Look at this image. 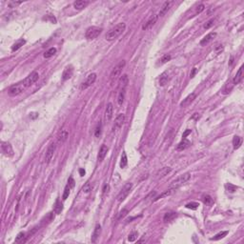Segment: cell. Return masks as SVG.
I'll list each match as a JSON object with an SVG mask.
<instances>
[{"mask_svg": "<svg viewBox=\"0 0 244 244\" xmlns=\"http://www.w3.org/2000/svg\"><path fill=\"white\" fill-rule=\"evenodd\" d=\"M55 150H56V144L55 142H52L49 145V147H48L46 155H45V163H46V164H49V163L52 161Z\"/></svg>", "mask_w": 244, "mask_h": 244, "instance_id": "cell-9", "label": "cell"}, {"mask_svg": "<svg viewBox=\"0 0 244 244\" xmlns=\"http://www.w3.org/2000/svg\"><path fill=\"white\" fill-rule=\"evenodd\" d=\"M69 137V131L67 129H62L57 135V143L58 144H63Z\"/></svg>", "mask_w": 244, "mask_h": 244, "instance_id": "cell-12", "label": "cell"}, {"mask_svg": "<svg viewBox=\"0 0 244 244\" xmlns=\"http://www.w3.org/2000/svg\"><path fill=\"white\" fill-rule=\"evenodd\" d=\"M74 74V69L72 66H67L65 70H64L63 74H62V79L63 80H68L73 76Z\"/></svg>", "mask_w": 244, "mask_h": 244, "instance_id": "cell-17", "label": "cell"}, {"mask_svg": "<svg viewBox=\"0 0 244 244\" xmlns=\"http://www.w3.org/2000/svg\"><path fill=\"white\" fill-rule=\"evenodd\" d=\"M198 206H199V204H198L197 202H191V203L186 204V208L191 209V210H197Z\"/></svg>", "mask_w": 244, "mask_h": 244, "instance_id": "cell-41", "label": "cell"}, {"mask_svg": "<svg viewBox=\"0 0 244 244\" xmlns=\"http://www.w3.org/2000/svg\"><path fill=\"white\" fill-rule=\"evenodd\" d=\"M109 151V148L107 147L106 145H102L101 146L100 150H99V153H98V155H97V159L99 162L103 161V159H105V157L107 155V153Z\"/></svg>", "mask_w": 244, "mask_h": 244, "instance_id": "cell-18", "label": "cell"}, {"mask_svg": "<svg viewBox=\"0 0 244 244\" xmlns=\"http://www.w3.org/2000/svg\"><path fill=\"white\" fill-rule=\"evenodd\" d=\"M1 150H2V153H3L5 155H7V157H12L13 155V149L9 142L2 141Z\"/></svg>", "mask_w": 244, "mask_h": 244, "instance_id": "cell-10", "label": "cell"}, {"mask_svg": "<svg viewBox=\"0 0 244 244\" xmlns=\"http://www.w3.org/2000/svg\"><path fill=\"white\" fill-rule=\"evenodd\" d=\"M202 199H203V202H204V204H206V205H212V204H213V202H214L213 198H212L210 195H203Z\"/></svg>", "mask_w": 244, "mask_h": 244, "instance_id": "cell-36", "label": "cell"}, {"mask_svg": "<svg viewBox=\"0 0 244 244\" xmlns=\"http://www.w3.org/2000/svg\"><path fill=\"white\" fill-rule=\"evenodd\" d=\"M137 235H138L137 232H133V233H131V234L129 235V237H128V240L131 241V242H134V241L136 240V238H137Z\"/></svg>", "mask_w": 244, "mask_h": 244, "instance_id": "cell-40", "label": "cell"}, {"mask_svg": "<svg viewBox=\"0 0 244 244\" xmlns=\"http://www.w3.org/2000/svg\"><path fill=\"white\" fill-rule=\"evenodd\" d=\"M92 188H93L92 184H91L90 182L88 181V182H86V184L84 185V187L82 188V191H83V193H85V194H88V193H90L91 191H92Z\"/></svg>", "mask_w": 244, "mask_h": 244, "instance_id": "cell-37", "label": "cell"}, {"mask_svg": "<svg viewBox=\"0 0 244 244\" xmlns=\"http://www.w3.org/2000/svg\"><path fill=\"white\" fill-rule=\"evenodd\" d=\"M109 190H110V186H109L108 184H106L105 186H104V188H103V194H106V193H108Z\"/></svg>", "mask_w": 244, "mask_h": 244, "instance_id": "cell-51", "label": "cell"}, {"mask_svg": "<svg viewBox=\"0 0 244 244\" xmlns=\"http://www.w3.org/2000/svg\"><path fill=\"white\" fill-rule=\"evenodd\" d=\"M125 65H126L125 60L120 61V62L112 70L111 74H110V78H111L112 80H114V79H116L118 76H120V74H121V73H122V70L124 69Z\"/></svg>", "mask_w": 244, "mask_h": 244, "instance_id": "cell-4", "label": "cell"}, {"mask_svg": "<svg viewBox=\"0 0 244 244\" xmlns=\"http://www.w3.org/2000/svg\"><path fill=\"white\" fill-rule=\"evenodd\" d=\"M226 188H227L228 190H229V192L233 193V192H235V190L237 189V186H235V185L231 184V183H228V184L226 185Z\"/></svg>", "mask_w": 244, "mask_h": 244, "instance_id": "cell-44", "label": "cell"}, {"mask_svg": "<svg viewBox=\"0 0 244 244\" xmlns=\"http://www.w3.org/2000/svg\"><path fill=\"white\" fill-rule=\"evenodd\" d=\"M71 187L69 186V185H66V187H65V190H64V193H63V197H62V198H63V200H66L67 198L69 197V195H70V191H71Z\"/></svg>", "mask_w": 244, "mask_h": 244, "instance_id": "cell-39", "label": "cell"}, {"mask_svg": "<svg viewBox=\"0 0 244 244\" xmlns=\"http://www.w3.org/2000/svg\"><path fill=\"white\" fill-rule=\"evenodd\" d=\"M242 79H243V66H241L237 72V74L234 77V79H233V83H234V85L239 84L242 81Z\"/></svg>", "mask_w": 244, "mask_h": 244, "instance_id": "cell-16", "label": "cell"}, {"mask_svg": "<svg viewBox=\"0 0 244 244\" xmlns=\"http://www.w3.org/2000/svg\"><path fill=\"white\" fill-rule=\"evenodd\" d=\"M112 114H114V106L110 102L108 103V105L106 107V112H105V118L107 121H110V120L112 119Z\"/></svg>", "mask_w": 244, "mask_h": 244, "instance_id": "cell-19", "label": "cell"}, {"mask_svg": "<svg viewBox=\"0 0 244 244\" xmlns=\"http://www.w3.org/2000/svg\"><path fill=\"white\" fill-rule=\"evenodd\" d=\"M25 86H24L23 82L18 83V84L12 85L10 87L9 91H8V93H9L10 96H16L18 95H20L21 93L25 91Z\"/></svg>", "mask_w": 244, "mask_h": 244, "instance_id": "cell-5", "label": "cell"}, {"mask_svg": "<svg viewBox=\"0 0 244 244\" xmlns=\"http://www.w3.org/2000/svg\"><path fill=\"white\" fill-rule=\"evenodd\" d=\"M126 30V24L125 23H119L112 28L111 30L107 32L105 38L108 41H114V39H116L117 37L120 36L121 34L124 33Z\"/></svg>", "mask_w": 244, "mask_h": 244, "instance_id": "cell-1", "label": "cell"}, {"mask_svg": "<svg viewBox=\"0 0 244 244\" xmlns=\"http://www.w3.org/2000/svg\"><path fill=\"white\" fill-rule=\"evenodd\" d=\"M125 89H121L120 92L118 93V96H117V103H118L119 106H121L123 103H124V100H125Z\"/></svg>", "mask_w": 244, "mask_h": 244, "instance_id": "cell-26", "label": "cell"}, {"mask_svg": "<svg viewBox=\"0 0 244 244\" xmlns=\"http://www.w3.org/2000/svg\"><path fill=\"white\" fill-rule=\"evenodd\" d=\"M96 77H97L96 74H95V73L90 74L89 76L86 77V79L84 80V81L81 83V85H80V90L83 91V90H86V89H88L89 87H91V86H92L93 83L95 82Z\"/></svg>", "mask_w": 244, "mask_h": 244, "instance_id": "cell-6", "label": "cell"}, {"mask_svg": "<svg viewBox=\"0 0 244 244\" xmlns=\"http://www.w3.org/2000/svg\"><path fill=\"white\" fill-rule=\"evenodd\" d=\"M170 60H171V55H163L162 58L160 59V61H161V64H164V63L168 62V61H170Z\"/></svg>", "mask_w": 244, "mask_h": 244, "instance_id": "cell-45", "label": "cell"}, {"mask_svg": "<svg viewBox=\"0 0 244 244\" xmlns=\"http://www.w3.org/2000/svg\"><path fill=\"white\" fill-rule=\"evenodd\" d=\"M53 210H55V213L57 214H59L61 213V211L63 210V205H62V203L60 202L59 199H56L55 207H53Z\"/></svg>", "mask_w": 244, "mask_h": 244, "instance_id": "cell-29", "label": "cell"}, {"mask_svg": "<svg viewBox=\"0 0 244 244\" xmlns=\"http://www.w3.org/2000/svg\"><path fill=\"white\" fill-rule=\"evenodd\" d=\"M190 178H191V175H190L189 173L183 174V175H181L179 178H176V180H174L173 182H172L171 185H170V189H173L176 191V189H178L180 186H182L183 184L186 183V182L190 179Z\"/></svg>", "mask_w": 244, "mask_h": 244, "instance_id": "cell-2", "label": "cell"}, {"mask_svg": "<svg viewBox=\"0 0 244 244\" xmlns=\"http://www.w3.org/2000/svg\"><path fill=\"white\" fill-rule=\"evenodd\" d=\"M101 128H102V124H101V122L99 121V123L96 125L95 130V135L96 136V137H99V136H100V135H101Z\"/></svg>", "mask_w": 244, "mask_h": 244, "instance_id": "cell-38", "label": "cell"}, {"mask_svg": "<svg viewBox=\"0 0 244 244\" xmlns=\"http://www.w3.org/2000/svg\"><path fill=\"white\" fill-rule=\"evenodd\" d=\"M128 164V159L127 155H126V153H123L122 157H121V161H120V167L121 168H125Z\"/></svg>", "mask_w": 244, "mask_h": 244, "instance_id": "cell-35", "label": "cell"}, {"mask_svg": "<svg viewBox=\"0 0 244 244\" xmlns=\"http://www.w3.org/2000/svg\"><path fill=\"white\" fill-rule=\"evenodd\" d=\"M128 82H129L128 76L127 74H123V76H121V78L119 79V84L122 87V89H125L126 86H127V84H128Z\"/></svg>", "mask_w": 244, "mask_h": 244, "instance_id": "cell-32", "label": "cell"}, {"mask_svg": "<svg viewBox=\"0 0 244 244\" xmlns=\"http://www.w3.org/2000/svg\"><path fill=\"white\" fill-rule=\"evenodd\" d=\"M174 191H175V190H173V189L167 190V191H165L164 193H162L161 195H159V197H155V199H154V201H157V200H159V199H161V198H164V197H169V195H171L172 194H173Z\"/></svg>", "mask_w": 244, "mask_h": 244, "instance_id": "cell-28", "label": "cell"}, {"mask_svg": "<svg viewBox=\"0 0 244 244\" xmlns=\"http://www.w3.org/2000/svg\"><path fill=\"white\" fill-rule=\"evenodd\" d=\"M74 183H76V182H74V179L73 178H70L69 180H68V184H67V185H69V186L71 187V188H74Z\"/></svg>", "mask_w": 244, "mask_h": 244, "instance_id": "cell-47", "label": "cell"}, {"mask_svg": "<svg viewBox=\"0 0 244 244\" xmlns=\"http://www.w3.org/2000/svg\"><path fill=\"white\" fill-rule=\"evenodd\" d=\"M89 5V1H85V0H78V1L74 2V7L76 10H83Z\"/></svg>", "mask_w": 244, "mask_h": 244, "instance_id": "cell-21", "label": "cell"}, {"mask_svg": "<svg viewBox=\"0 0 244 244\" xmlns=\"http://www.w3.org/2000/svg\"><path fill=\"white\" fill-rule=\"evenodd\" d=\"M101 33H102V28L93 26L87 29V31H86V33H85V37L88 40H93V39L97 38Z\"/></svg>", "mask_w": 244, "mask_h": 244, "instance_id": "cell-3", "label": "cell"}, {"mask_svg": "<svg viewBox=\"0 0 244 244\" xmlns=\"http://www.w3.org/2000/svg\"><path fill=\"white\" fill-rule=\"evenodd\" d=\"M190 144H191V142H190L188 139L183 138V140L181 142H179V144L178 145V147H176V150H178V151H183V150L188 148L190 146Z\"/></svg>", "mask_w": 244, "mask_h": 244, "instance_id": "cell-23", "label": "cell"}, {"mask_svg": "<svg viewBox=\"0 0 244 244\" xmlns=\"http://www.w3.org/2000/svg\"><path fill=\"white\" fill-rule=\"evenodd\" d=\"M157 18H159V15L154 14V15H153V16L150 17V19H149L148 21H147V22H146L145 24H144L143 27H142V29H143L144 31H146V30H149V29H151L152 27L154 26L155 23H157Z\"/></svg>", "mask_w": 244, "mask_h": 244, "instance_id": "cell-15", "label": "cell"}, {"mask_svg": "<svg viewBox=\"0 0 244 244\" xmlns=\"http://www.w3.org/2000/svg\"><path fill=\"white\" fill-rule=\"evenodd\" d=\"M168 80H169V76H168V73L167 72H164L160 74V77H159V85L160 86H165L166 84L168 83Z\"/></svg>", "mask_w": 244, "mask_h": 244, "instance_id": "cell-24", "label": "cell"}, {"mask_svg": "<svg viewBox=\"0 0 244 244\" xmlns=\"http://www.w3.org/2000/svg\"><path fill=\"white\" fill-rule=\"evenodd\" d=\"M125 122V114H119L118 116L116 117V120H114V130H118L123 126Z\"/></svg>", "mask_w": 244, "mask_h": 244, "instance_id": "cell-13", "label": "cell"}, {"mask_svg": "<svg viewBox=\"0 0 244 244\" xmlns=\"http://www.w3.org/2000/svg\"><path fill=\"white\" fill-rule=\"evenodd\" d=\"M128 214V211L126 210V209H124V210H122L121 212H120V214H119V216H118V218L120 219L121 218H124V216H126V214Z\"/></svg>", "mask_w": 244, "mask_h": 244, "instance_id": "cell-50", "label": "cell"}, {"mask_svg": "<svg viewBox=\"0 0 244 244\" xmlns=\"http://www.w3.org/2000/svg\"><path fill=\"white\" fill-rule=\"evenodd\" d=\"M132 187H133L132 183H127V184H125L124 187H123V188L121 189V191L119 192L118 195H117V197H116V198H117V201H118V202L124 201L125 198L128 197L129 194H130L131 190H132Z\"/></svg>", "mask_w": 244, "mask_h": 244, "instance_id": "cell-7", "label": "cell"}, {"mask_svg": "<svg viewBox=\"0 0 244 244\" xmlns=\"http://www.w3.org/2000/svg\"><path fill=\"white\" fill-rule=\"evenodd\" d=\"M189 134H191V130H187L186 132L183 134V138H186V136L188 135Z\"/></svg>", "mask_w": 244, "mask_h": 244, "instance_id": "cell-52", "label": "cell"}, {"mask_svg": "<svg viewBox=\"0 0 244 244\" xmlns=\"http://www.w3.org/2000/svg\"><path fill=\"white\" fill-rule=\"evenodd\" d=\"M171 172V168L170 167H164L160 170L159 173H157V178H163V176H167L169 173Z\"/></svg>", "mask_w": 244, "mask_h": 244, "instance_id": "cell-31", "label": "cell"}, {"mask_svg": "<svg viewBox=\"0 0 244 244\" xmlns=\"http://www.w3.org/2000/svg\"><path fill=\"white\" fill-rule=\"evenodd\" d=\"M174 3H175L174 1H166V2H164V4L162 5L161 8H160V11L159 12V16H160V17L164 16L166 13H167L169 11H170V9L172 8V6L174 5Z\"/></svg>", "mask_w": 244, "mask_h": 244, "instance_id": "cell-11", "label": "cell"}, {"mask_svg": "<svg viewBox=\"0 0 244 244\" xmlns=\"http://www.w3.org/2000/svg\"><path fill=\"white\" fill-rule=\"evenodd\" d=\"M56 53V49L55 48H50L49 50L47 51V52L44 53V57L45 58H51L52 56H53Z\"/></svg>", "mask_w": 244, "mask_h": 244, "instance_id": "cell-33", "label": "cell"}, {"mask_svg": "<svg viewBox=\"0 0 244 244\" xmlns=\"http://www.w3.org/2000/svg\"><path fill=\"white\" fill-rule=\"evenodd\" d=\"M22 3V2H14V1H12V2H10L9 3V6L11 7V8H15L17 6V5H19V4H21Z\"/></svg>", "mask_w": 244, "mask_h": 244, "instance_id": "cell-49", "label": "cell"}, {"mask_svg": "<svg viewBox=\"0 0 244 244\" xmlns=\"http://www.w3.org/2000/svg\"><path fill=\"white\" fill-rule=\"evenodd\" d=\"M176 213H174V212H171V213H166L164 218H163V220L164 222H169V221H172L173 219H175L176 218Z\"/></svg>", "mask_w": 244, "mask_h": 244, "instance_id": "cell-27", "label": "cell"}, {"mask_svg": "<svg viewBox=\"0 0 244 244\" xmlns=\"http://www.w3.org/2000/svg\"><path fill=\"white\" fill-rule=\"evenodd\" d=\"M216 53H220L222 51H223V46H222V45H216Z\"/></svg>", "mask_w": 244, "mask_h": 244, "instance_id": "cell-48", "label": "cell"}, {"mask_svg": "<svg viewBox=\"0 0 244 244\" xmlns=\"http://www.w3.org/2000/svg\"><path fill=\"white\" fill-rule=\"evenodd\" d=\"M216 36V33H210V34H208L207 36L203 37L202 40L200 41V45H201V46H205V45H207L208 43H210Z\"/></svg>", "mask_w": 244, "mask_h": 244, "instance_id": "cell-20", "label": "cell"}, {"mask_svg": "<svg viewBox=\"0 0 244 244\" xmlns=\"http://www.w3.org/2000/svg\"><path fill=\"white\" fill-rule=\"evenodd\" d=\"M205 10V6L203 4H200L198 5V6L197 7V11H195V13H200L201 12H203V11Z\"/></svg>", "mask_w": 244, "mask_h": 244, "instance_id": "cell-46", "label": "cell"}, {"mask_svg": "<svg viewBox=\"0 0 244 244\" xmlns=\"http://www.w3.org/2000/svg\"><path fill=\"white\" fill-rule=\"evenodd\" d=\"M38 78H39L38 73H37V72H33V73H31L25 79H24L23 84L25 86V88H29L33 84H34V83L38 80Z\"/></svg>", "mask_w": 244, "mask_h": 244, "instance_id": "cell-8", "label": "cell"}, {"mask_svg": "<svg viewBox=\"0 0 244 244\" xmlns=\"http://www.w3.org/2000/svg\"><path fill=\"white\" fill-rule=\"evenodd\" d=\"M227 235H228V231L220 232V233H218V234H216L214 237H212L211 240H219V239H221V238H223L224 237H226Z\"/></svg>", "mask_w": 244, "mask_h": 244, "instance_id": "cell-34", "label": "cell"}, {"mask_svg": "<svg viewBox=\"0 0 244 244\" xmlns=\"http://www.w3.org/2000/svg\"><path fill=\"white\" fill-rule=\"evenodd\" d=\"M195 73H197V69L194 68V69H193L192 74H191V77H194V76H195Z\"/></svg>", "mask_w": 244, "mask_h": 244, "instance_id": "cell-53", "label": "cell"}, {"mask_svg": "<svg viewBox=\"0 0 244 244\" xmlns=\"http://www.w3.org/2000/svg\"><path fill=\"white\" fill-rule=\"evenodd\" d=\"M214 18H213V19L208 20L207 22H206V23L204 24V26H203V28L206 29V30H208V29H210L211 27L214 25Z\"/></svg>", "mask_w": 244, "mask_h": 244, "instance_id": "cell-42", "label": "cell"}, {"mask_svg": "<svg viewBox=\"0 0 244 244\" xmlns=\"http://www.w3.org/2000/svg\"><path fill=\"white\" fill-rule=\"evenodd\" d=\"M79 173H80V176H83L85 175V171L83 170V169H80V170H79Z\"/></svg>", "mask_w": 244, "mask_h": 244, "instance_id": "cell-54", "label": "cell"}, {"mask_svg": "<svg viewBox=\"0 0 244 244\" xmlns=\"http://www.w3.org/2000/svg\"><path fill=\"white\" fill-rule=\"evenodd\" d=\"M100 233H101V226L100 224H96L95 225V231H93V234L92 235V242L95 243L96 242V240H97V238L99 237V235H100Z\"/></svg>", "mask_w": 244, "mask_h": 244, "instance_id": "cell-22", "label": "cell"}, {"mask_svg": "<svg viewBox=\"0 0 244 244\" xmlns=\"http://www.w3.org/2000/svg\"><path fill=\"white\" fill-rule=\"evenodd\" d=\"M26 43V41L24 39H20V40H18V41L16 42V43H14V44L12 45V52H15V51H17V50H19L21 47L23 46L24 44H25Z\"/></svg>", "mask_w": 244, "mask_h": 244, "instance_id": "cell-30", "label": "cell"}, {"mask_svg": "<svg viewBox=\"0 0 244 244\" xmlns=\"http://www.w3.org/2000/svg\"><path fill=\"white\" fill-rule=\"evenodd\" d=\"M242 144V138L240 136H234L233 138V145H234V149L237 150L240 147V145Z\"/></svg>", "mask_w": 244, "mask_h": 244, "instance_id": "cell-25", "label": "cell"}, {"mask_svg": "<svg viewBox=\"0 0 244 244\" xmlns=\"http://www.w3.org/2000/svg\"><path fill=\"white\" fill-rule=\"evenodd\" d=\"M195 99V93H190L188 96H186V97L182 100V102L180 103V107H182V108H186V107H188L189 105H191V103Z\"/></svg>", "mask_w": 244, "mask_h": 244, "instance_id": "cell-14", "label": "cell"}, {"mask_svg": "<svg viewBox=\"0 0 244 244\" xmlns=\"http://www.w3.org/2000/svg\"><path fill=\"white\" fill-rule=\"evenodd\" d=\"M24 237H25V233H19L15 238V242H24Z\"/></svg>", "mask_w": 244, "mask_h": 244, "instance_id": "cell-43", "label": "cell"}]
</instances>
